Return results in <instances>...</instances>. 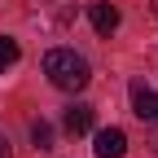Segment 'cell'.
I'll return each mask as SVG.
<instances>
[{
  "mask_svg": "<svg viewBox=\"0 0 158 158\" xmlns=\"http://www.w3.org/2000/svg\"><path fill=\"white\" fill-rule=\"evenodd\" d=\"M44 75H48V84L62 88V92H79V88H88V79H92L88 62L75 48H48L44 53Z\"/></svg>",
  "mask_w": 158,
  "mask_h": 158,
  "instance_id": "6da1fadb",
  "label": "cell"
},
{
  "mask_svg": "<svg viewBox=\"0 0 158 158\" xmlns=\"http://www.w3.org/2000/svg\"><path fill=\"white\" fill-rule=\"evenodd\" d=\"M27 13L44 31H66L79 13V0H27Z\"/></svg>",
  "mask_w": 158,
  "mask_h": 158,
  "instance_id": "7a4b0ae2",
  "label": "cell"
},
{
  "mask_svg": "<svg viewBox=\"0 0 158 158\" xmlns=\"http://www.w3.org/2000/svg\"><path fill=\"white\" fill-rule=\"evenodd\" d=\"M92 154H97V158H123V154H127L123 127H101V132H92Z\"/></svg>",
  "mask_w": 158,
  "mask_h": 158,
  "instance_id": "3957f363",
  "label": "cell"
},
{
  "mask_svg": "<svg viewBox=\"0 0 158 158\" xmlns=\"http://www.w3.org/2000/svg\"><path fill=\"white\" fill-rule=\"evenodd\" d=\"M132 114L141 118L145 127H149V123H158V92H154L149 84H141V79L132 84Z\"/></svg>",
  "mask_w": 158,
  "mask_h": 158,
  "instance_id": "277c9868",
  "label": "cell"
},
{
  "mask_svg": "<svg viewBox=\"0 0 158 158\" xmlns=\"http://www.w3.org/2000/svg\"><path fill=\"white\" fill-rule=\"evenodd\" d=\"M88 18H92V31H97V35H114V31H118V9L110 5V0L88 5Z\"/></svg>",
  "mask_w": 158,
  "mask_h": 158,
  "instance_id": "5b68a950",
  "label": "cell"
},
{
  "mask_svg": "<svg viewBox=\"0 0 158 158\" xmlns=\"http://www.w3.org/2000/svg\"><path fill=\"white\" fill-rule=\"evenodd\" d=\"M66 132L70 136H88L92 132V106H70L66 110Z\"/></svg>",
  "mask_w": 158,
  "mask_h": 158,
  "instance_id": "8992f818",
  "label": "cell"
},
{
  "mask_svg": "<svg viewBox=\"0 0 158 158\" xmlns=\"http://www.w3.org/2000/svg\"><path fill=\"white\" fill-rule=\"evenodd\" d=\"M13 66H18V40L0 35V75H5V70H13Z\"/></svg>",
  "mask_w": 158,
  "mask_h": 158,
  "instance_id": "52a82bcc",
  "label": "cell"
},
{
  "mask_svg": "<svg viewBox=\"0 0 158 158\" xmlns=\"http://www.w3.org/2000/svg\"><path fill=\"white\" fill-rule=\"evenodd\" d=\"M31 141H35V149H53V123L35 118V123H31Z\"/></svg>",
  "mask_w": 158,
  "mask_h": 158,
  "instance_id": "ba28073f",
  "label": "cell"
},
{
  "mask_svg": "<svg viewBox=\"0 0 158 158\" xmlns=\"http://www.w3.org/2000/svg\"><path fill=\"white\" fill-rule=\"evenodd\" d=\"M0 158H13V154H9V141H5V136H0Z\"/></svg>",
  "mask_w": 158,
  "mask_h": 158,
  "instance_id": "9c48e42d",
  "label": "cell"
},
{
  "mask_svg": "<svg viewBox=\"0 0 158 158\" xmlns=\"http://www.w3.org/2000/svg\"><path fill=\"white\" fill-rule=\"evenodd\" d=\"M149 127H154V136H149V145H154V149H158V123H149Z\"/></svg>",
  "mask_w": 158,
  "mask_h": 158,
  "instance_id": "30bf717a",
  "label": "cell"
},
{
  "mask_svg": "<svg viewBox=\"0 0 158 158\" xmlns=\"http://www.w3.org/2000/svg\"><path fill=\"white\" fill-rule=\"evenodd\" d=\"M154 13H158V0H154Z\"/></svg>",
  "mask_w": 158,
  "mask_h": 158,
  "instance_id": "8fae6325",
  "label": "cell"
}]
</instances>
